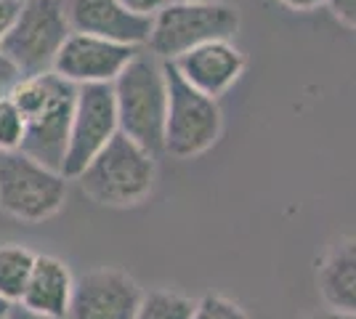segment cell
Wrapping results in <instances>:
<instances>
[{"label": "cell", "mask_w": 356, "mask_h": 319, "mask_svg": "<svg viewBox=\"0 0 356 319\" xmlns=\"http://www.w3.org/2000/svg\"><path fill=\"white\" fill-rule=\"evenodd\" d=\"M24 138V117L8 93H0V154L16 152Z\"/></svg>", "instance_id": "cell-17"}, {"label": "cell", "mask_w": 356, "mask_h": 319, "mask_svg": "<svg viewBox=\"0 0 356 319\" xmlns=\"http://www.w3.org/2000/svg\"><path fill=\"white\" fill-rule=\"evenodd\" d=\"M322 304L356 314V237H341L325 250L316 269Z\"/></svg>", "instance_id": "cell-14"}, {"label": "cell", "mask_w": 356, "mask_h": 319, "mask_svg": "<svg viewBox=\"0 0 356 319\" xmlns=\"http://www.w3.org/2000/svg\"><path fill=\"white\" fill-rule=\"evenodd\" d=\"M165 77H168V115H165L163 152L176 160H194L218 144L223 133V112L218 99L192 88L170 61H165Z\"/></svg>", "instance_id": "cell-6"}, {"label": "cell", "mask_w": 356, "mask_h": 319, "mask_svg": "<svg viewBox=\"0 0 356 319\" xmlns=\"http://www.w3.org/2000/svg\"><path fill=\"white\" fill-rule=\"evenodd\" d=\"M242 16L232 3L223 0H194L173 3L168 0L152 16L147 51L157 59L176 61L186 51L210 43V40H234Z\"/></svg>", "instance_id": "cell-4"}, {"label": "cell", "mask_w": 356, "mask_h": 319, "mask_svg": "<svg viewBox=\"0 0 356 319\" xmlns=\"http://www.w3.org/2000/svg\"><path fill=\"white\" fill-rule=\"evenodd\" d=\"M330 8V14L341 22L343 27L356 32V0H327L325 3Z\"/></svg>", "instance_id": "cell-20"}, {"label": "cell", "mask_w": 356, "mask_h": 319, "mask_svg": "<svg viewBox=\"0 0 356 319\" xmlns=\"http://www.w3.org/2000/svg\"><path fill=\"white\" fill-rule=\"evenodd\" d=\"M194 298L170 288H157L144 293L136 319H192Z\"/></svg>", "instance_id": "cell-16"}, {"label": "cell", "mask_w": 356, "mask_h": 319, "mask_svg": "<svg viewBox=\"0 0 356 319\" xmlns=\"http://www.w3.org/2000/svg\"><path fill=\"white\" fill-rule=\"evenodd\" d=\"M72 32H88L125 46H147L152 19L134 14L120 0H64Z\"/></svg>", "instance_id": "cell-12"}, {"label": "cell", "mask_w": 356, "mask_h": 319, "mask_svg": "<svg viewBox=\"0 0 356 319\" xmlns=\"http://www.w3.org/2000/svg\"><path fill=\"white\" fill-rule=\"evenodd\" d=\"M16 6H19V0H0V46H3V35H6V30H8V24H11V19L16 14ZM16 77H19L16 69L11 67V61L3 56V48H0V93L8 91Z\"/></svg>", "instance_id": "cell-19"}, {"label": "cell", "mask_w": 356, "mask_h": 319, "mask_svg": "<svg viewBox=\"0 0 356 319\" xmlns=\"http://www.w3.org/2000/svg\"><path fill=\"white\" fill-rule=\"evenodd\" d=\"M173 3H194V0H173Z\"/></svg>", "instance_id": "cell-26"}, {"label": "cell", "mask_w": 356, "mask_h": 319, "mask_svg": "<svg viewBox=\"0 0 356 319\" xmlns=\"http://www.w3.org/2000/svg\"><path fill=\"white\" fill-rule=\"evenodd\" d=\"M38 253H32L24 245H0V298L8 304H19L22 293L27 288Z\"/></svg>", "instance_id": "cell-15"}, {"label": "cell", "mask_w": 356, "mask_h": 319, "mask_svg": "<svg viewBox=\"0 0 356 319\" xmlns=\"http://www.w3.org/2000/svg\"><path fill=\"white\" fill-rule=\"evenodd\" d=\"M74 277L56 256H38L19 306L43 319H67L72 301Z\"/></svg>", "instance_id": "cell-13"}, {"label": "cell", "mask_w": 356, "mask_h": 319, "mask_svg": "<svg viewBox=\"0 0 356 319\" xmlns=\"http://www.w3.org/2000/svg\"><path fill=\"white\" fill-rule=\"evenodd\" d=\"M306 319H356V314L354 311H341V309H330V306H325V309H319V311L309 314Z\"/></svg>", "instance_id": "cell-23"}, {"label": "cell", "mask_w": 356, "mask_h": 319, "mask_svg": "<svg viewBox=\"0 0 356 319\" xmlns=\"http://www.w3.org/2000/svg\"><path fill=\"white\" fill-rule=\"evenodd\" d=\"M6 319H43V317H38V314H32V311H27L24 306L14 304V309L8 311V317H6Z\"/></svg>", "instance_id": "cell-24"}, {"label": "cell", "mask_w": 356, "mask_h": 319, "mask_svg": "<svg viewBox=\"0 0 356 319\" xmlns=\"http://www.w3.org/2000/svg\"><path fill=\"white\" fill-rule=\"evenodd\" d=\"M120 3H122L125 8H131L134 14H141V16H149V19H152L168 0H120Z\"/></svg>", "instance_id": "cell-21"}, {"label": "cell", "mask_w": 356, "mask_h": 319, "mask_svg": "<svg viewBox=\"0 0 356 319\" xmlns=\"http://www.w3.org/2000/svg\"><path fill=\"white\" fill-rule=\"evenodd\" d=\"M192 319H250V317H248V311L237 301L226 298L221 293H205L202 298H197Z\"/></svg>", "instance_id": "cell-18"}, {"label": "cell", "mask_w": 356, "mask_h": 319, "mask_svg": "<svg viewBox=\"0 0 356 319\" xmlns=\"http://www.w3.org/2000/svg\"><path fill=\"white\" fill-rule=\"evenodd\" d=\"M120 133L118 106L112 83L99 85H77L72 125H70V144L61 173L74 181L83 167Z\"/></svg>", "instance_id": "cell-8"}, {"label": "cell", "mask_w": 356, "mask_h": 319, "mask_svg": "<svg viewBox=\"0 0 356 319\" xmlns=\"http://www.w3.org/2000/svg\"><path fill=\"white\" fill-rule=\"evenodd\" d=\"M70 32L64 0H19L0 48L19 77L43 75L54 72V61Z\"/></svg>", "instance_id": "cell-5"}, {"label": "cell", "mask_w": 356, "mask_h": 319, "mask_svg": "<svg viewBox=\"0 0 356 319\" xmlns=\"http://www.w3.org/2000/svg\"><path fill=\"white\" fill-rule=\"evenodd\" d=\"M83 195L104 208H136L154 192L157 154L144 149L122 131L74 179Z\"/></svg>", "instance_id": "cell-3"}, {"label": "cell", "mask_w": 356, "mask_h": 319, "mask_svg": "<svg viewBox=\"0 0 356 319\" xmlns=\"http://www.w3.org/2000/svg\"><path fill=\"white\" fill-rule=\"evenodd\" d=\"M120 131L152 154L163 152L165 115H168V77L165 61L152 51H141L125 64L112 83Z\"/></svg>", "instance_id": "cell-2"}, {"label": "cell", "mask_w": 356, "mask_h": 319, "mask_svg": "<svg viewBox=\"0 0 356 319\" xmlns=\"http://www.w3.org/2000/svg\"><path fill=\"white\" fill-rule=\"evenodd\" d=\"M280 6H284L287 11H296V14H312L316 8H322L327 0H277Z\"/></svg>", "instance_id": "cell-22"}, {"label": "cell", "mask_w": 356, "mask_h": 319, "mask_svg": "<svg viewBox=\"0 0 356 319\" xmlns=\"http://www.w3.org/2000/svg\"><path fill=\"white\" fill-rule=\"evenodd\" d=\"M192 88L205 96L221 99L232 91L245 72V54L234 46V40H210L186 51L184 56L170 61Z\"/></svg>", "instance_id": "cell-11"}, {"label": "cell", "mask_w": 356, "mask_h": 319, "mask_svg": "<svg viewBox=\"0 0 356 319\" xmlns=\"http://www.w3.org/2000/svg\"><path fill=\"white\" fill-rule=\"evenodd\" d=\"M144 290L120 266H96L74 279L67 319H136Z\"/></svg>", "instance_id": "cell-9"}, {"label": "cell", "mask_w": 356, "mask_h": 319, "mask_svg": "<svg viewBox=\"0 0 356 319\" xmlns=\"http://www.w3.org/2000/svg\"><path fill=\"white\" fill-rule=\"evenodd\" d=\"M136 54H138L136 46H125L88 32H70L54 61V72L70 80L72 85L115 83V77L125 69V64Z\"/></svg>", "instance_id": "cell-10"}, {"label": "cell", "mask_w": 356, "mask_h": 319, "mask_svg": "<svg viewBox=\"0 0 356 319\" xmlns=\"http://www.w3.org/2000/svg\"><path fill=\"white\" fill-rule=\"evenodd\" d=\"M6 93L11 96V101L24 117V138L19 152L61 170L70 144L77 85L56 72H43V75L16 77Z\"/></svg>", "instance_id": "cell-1"}, {"label": "cell", "mask_w": 356, "mask_h": 319, "mask_svg": "<svg viewBox=\"0 0 356 319\" xmlns=\"http://www.w3.org/2000/svg\"><path fill=\"white\" fill-rule=\"evenodd\" d=\"M11 309H14V304H8L6 298H0V319L8 317V311H11Z\"/></svg>", "instance_id": "cell-25"}, {"label": "cell", "mask_w": 356, "mask_h": 319, "mask_svg": "<svg viewBox=\"0 0 356 319\" xmlns=\"http://www.w3.org/2000/svg\"><path fill=\"white\" fill-rule=\"evenodd\" d=\"M67 176L24 152L0 154V211L22 224H43L67 202Z\"/></svg>", "instance_id": "cell-7"}]
</instances>
